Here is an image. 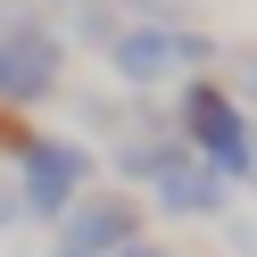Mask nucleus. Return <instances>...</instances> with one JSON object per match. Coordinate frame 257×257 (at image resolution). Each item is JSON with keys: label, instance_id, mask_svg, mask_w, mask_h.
<instances>
[{"label": "nucleus", "instance_id": "nucleus-1", "mask_svg": "<svg viewBox=\"0 0 257 257\" xmlns=\"http://www.w3.org/2000/svg\"><path fill=\"white\" fill-rule=\"evenodd\" d=\"M166 124L199 166H216L224 183H249L257 174V116L224 91V75H183L166 100Z\"/></svg>", "mask_w": 257, "mask_h": 257}, {"label": "nucleus", "instance_id": "nucleus-2", "mask_svg": "<svg viewBox=\"0 0 257 257\" xmlns=\"http://www.w3.org/2000/svg\"><path fill=\"white\" fill-rule=\"evenodd\" d=\"M67 91V34L42 0H0V108L34 116Z\"/></svg>", "mask_w": 257, "mask_h": 257}, {"label": "nucleus", "instance_id": "nucleus-3", "mask_svg": "<svg viewBox=\"0 0 257 257\" xmlns=\"http://www.w3.org/2000/svg\"><path fill=\"white\" fill-rule=\"evenodd\" d=\"M108 67L124 91H174L183 75L224 67V42L199 34L191 17H124V34L108 42Z\"/></svg>", "mask_w": 257, "mask_h": 257}, {"label": "nucleus", "instance_id": "nucleus-4", "mask_svg": "<svg viewBox=\"0 0 257 257\" xmlns=\"http://www.w3.org/2000/svg\"><path fill=\"white\" fill-rule=\"evenodd\" d=\"M91 183H100V158H91V141H75V133H34V150L17 158V207L34 224H58Z\"/></svg>", "mask_w": 257, "mask_h": 257}, {"label": "nucleus", "instance_id": "nucleus-5", "mask_svg": "<svg viewBox=\"0 0 257 257\" xmlns=\"http://www.w3.org/2000/svg\"><path fill=\"white\" fill-rule=\"evenodd\" d=\"M141 232H150V207L124 183H91L83 199L58 216V249H75V257H116V249H133Z\"/></svg>", "mask_w": 257, "mask_h": 257}, {"label": "nucleus", "instance_id": "nucleus-6", "mask_svg": "<svg viewBox=\"0 0 257 257\" xmlns=\"http://www.w3.org/2000/svg\"><path fill=\"white\" fill-rule=\"evenodd\" d=\"M141 191H150L141 207H158V216H174V224H216L224 207H232V183H224L216 166H199L191 150H183V158H166V166H158Z\"/></svg>", "mask_w": 257, "mask_h": 257}, {"label": "nucleus", "instance_id": "nucleus-7", "mask_svg": "<svg viewBox=\"0 0 257 257\" xmlns=\"http://www.w3.org/2000/svg\"><path fill=\"white\" fill-rule=\"evenodd\" d=\"M58 9H67V25H58V34L91 42V50H108V42L124 34V17H116V0H58Z\"/></svg>", "mask_w": 257, "mask_h": 257}, {"label": "nucleus", "instance_id": "nucleus-8", "mask_svg": "<svg viewBox=\"0 0 257 257\" xmlns=\"http://www.w3.org/2000/svg\"><path fill=\"white\" fill-rule=\"evenodd\" d=\"M224 67H232V75H224V91H232V100H240V108L257 116V42H240V50H224Z\"/></svg>", "mask_w": 257, "mask_h": 257}, {"label": "nucleus", "instance_id": "nucleus-9", "mask_svg": "<svg viewBox=\"0 0 257 257\" xmlns=\"http://www.w3.org/2000/svg\"><path fill=\"white\" fill-rule=\"evenodd\" d=\"M116 257H174V249H166V240H158V232H141L133 249H116Z\"/></svg>", "mask_w": 257, "mask_h": 257}, {"label": "nucleus", "instance_id": "nucleus-10", "mask_svg": "<svg viewBox=\"0 0 257 257\" xmlns=\"http://www.w3.org/2000/svg\"><path fill=\"white\" fill-rule=\"evenodd\" d=\"M17 216H25V207H17V191H0V232H9Z\"/></svg>", "mask_w": 257, "mask_h": 257}, {"label": "nucleus", "instance_id": "nucleus-11", "mask_svg": "<svg viewBox=\"0 0 257 257\" xmlns=\"http://www.w3.org/2000/svg\"><path fill=\"white\" fill-rule=\"evenodd\" d=\"M50 257H75V249H50Z\"/></svg>", "mask_w": 257, "mask_h": 257}]
</instances>
